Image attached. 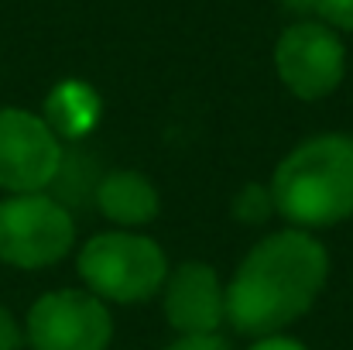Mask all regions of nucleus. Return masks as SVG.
Returning <instances> with one entry per match:
<instances>
[{"label":"nucleus","instance_id":"obj_1","mask_svg":"<svg viewBox=\"0 0 353 350\" xmlns=\"http://www.w3.org/2000/svg\"><path fill=\"white\" fill-rule=\"evenodd\" d=\"M330 257L305 231L264 237L227 289V320L243 337H271L295 323L323 292Z\"/></svg>","mask_w":353,"mask_h":350},{"label":"nucleus","instance_id":"obj_2","mask_svg":"<svg viewBox=\"0 0 353 350\" xmlns=\"http://www.w3.org/2000/svg\"><path fill=\"white\" fill-rule=\"evenodd\" d=\"M274 210L299 227H333L353 213V137L302 141L271 179Z\"/></svg>","mask_w":353,"mask_h":350},{"label":"nucleus","instance_id":"obj_3","mask_svg":"<svg viewBox=\"0 0 353 350\" xmlns=\"http://www.w3.org/2000/svg\"><path fill=\"white\" fill-rule=\"evenodd\" d=\"M79 275L97 299L144 302L165 285L168 261L151 237L114 231L97 233L93 240L83 244Z\"/></svg>","mask_w":353,"mask_h":350},{"label":"nucleus","instance_id":"obj_4","mask_svg":"<svg viewBox=\"0 0 353 350\" xmlns=\"http://www.w3.org/2000/svg\"><path fill=\"white\" fill-rule=\"evenodd\" d=\"M76 240L72 213L45 193H17L0 203V261L45 268L69 254Z\"/></svg>","mask_w":353,"mask_h":350},{"label":"nucleus","instance_id":"obj_5","mask_svg":"<svg viewBox=\"0 0 353 350\" xmlns=\"http://www.w3.org/2000/svg\"><path fill=\"white\" fill-rule=\"evenodd\" d=\"M24 337L34 350H107L114 323L93 292L59 289L31 306Z\"/></svg>","mask_w":353,"mask_h":350},{"label":"nucleus","instance_id":"obj_6","mask_svg":"<svg viewBox=\"0 0 353 350\" xmlns=\"http://www.w3.org/2000/svg\"><path fill=\"white\" fill-rule=\"evenodd\" d=\"M274 66L281 83L299 100H323L333 93L347 69V52L340 35L319 21H299L285 28L274 48Z\"/></svg>","mask_w":353,"mask_h":350},{"label":"nucleus","instance_id":"obj_7","mask_svg":"<svg viewBox=\"0 0 353 350\" xmlns=\"http://www.w3.org/2000/svg\"><path fill=\"white\" fill-rule=\"evenodd\" d=\"M62 165V144L45 117L28 110H0V189L41 193L52 186Z\"/></svg>","mask_w":353,"mask_h":350},{"label":"nucleus","instance_id":"obj_8","mask_svg":"<svg viewBox=\"0 0 353 350\" xmlns=\"http://www.w3.org/2000/svg\"><path fill=\"white\" fill-rule=\"evenodd\" d=\"M165 316L182 337H213L227 320V292L216 271L203 261L179 264L165 289Z\"/></svg>","mask_w":353,"mask_h":350},{"label":"nucleus","instance_id":"obj_9","mask_svg":"<svg viewBox=\"0 0 353 350\" xmlns=\"http://www.w3.org/2000/svg\"><path fill=\"white\" fill-rule=\"evenodd\" d=\"M97 206L103 210L107 220H114L120 227H141L158 217L161 203H158L151 179H144L141 172H130V168H117L100 179Z\"/></svg>","mask_w":353,"mask_h":350},{"label":"nucleus","instance_id":"obj_10","mask_svg":"<svg viewBox=\"0 0 353 350\" xmlns=\"http://www.w3.org/2000/svg\"><path fill=\"white\" fill-rule=\"evenodd\" d=\"M103 114V104L97 97V90L90 83L79 79H65L59 83L48 100H45V124L55 130V137H83L97 127V120Z\"/></svg>","mask_w":353,"mask_h":350},{"label":"nucleus","instance_id":"obj_11","mask_svg":"<svg viewBox=\"0 0 353 350\" xmlns=\"http://www.w3.org/2000/svg\"><path fill=\"white\" fill-rule=\"evenodd\" d=\"M234 213H236V220H243V224H264V220L274 213L271 189H264V186H257V182L243 186L240 196L234 200Z\"/></svg>","mask_w":353,"mask_h":350},{"label":"nucleus","instance_id":"obj_12","mask_svg":"<svg viewBox=\"0 0 353 350\" xmlns=\"http://www.w3.org/2000/svg\"><path fill=\"white\" fill-rule=\"evenodd\" d=\"M316 14H323L330 28L353 31V0H319L316 3Z\"/></svg>","mask_w":353,"mask_h":350},{"label":"nucleus","instance_id":"obj_13","mask_svg":"<svg viewBox=\"0 0 353 350\" xmlns=\"http://www.w3.org/2000/svg\"><path fill=\"white\" fill-rule=\"evenodd\" d=\"M21 327H17V320L0 306V350H17L21 347Z\"/></svg>","mask_w":353,"mask_h":350},{"label":"nucleus","instance_id":"obj_14","mask_svg":"<svg viewBox=\"0 0 353 350\" xmlns=\"http://www.w3.org/2000/svg\"><path fill=\"white\" fill-rule=\"evenodd\" d=\"M168 350H230V347L213 333V337H182V340H175Z\"/></svg>","mask_w":353,"mask_h":350},{"label":"nucleus","instance_id":"obj_15","mask_svg":"<svg viewBox=\"0 0 353 350\" xmlns=\"http://www.w3.org/2000/svg\"><path fill=\"white\" fill-rule=\"evenodd\" d=\"M250 350H305L299 340H288V337H264L261 344H254Z\"/></svg>","mask_w":353,"mask_h":350},{"label":"nucleus","instance_id":"obj_16","mask_svg":"<svg viewBox=\"0 0 353 350\" xmlns=\"http://www.w3.org/2000/svg\"><path fill=\"white\" fill-rule=\"evenodd\" d=\"M288 10H299V14H309V10H316V3L319 0H281Z\"/></svg>","mask_w":353,"mask_h":350}]
</instances>
